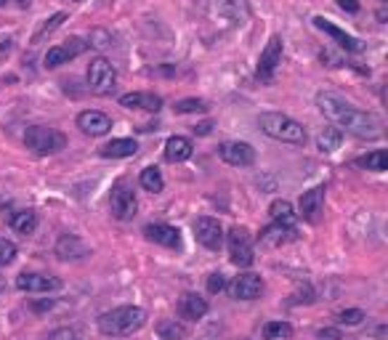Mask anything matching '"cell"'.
I'll use <instances>...</instances> for the list:
<instances>
[{
    "instance_id": "6da1fadb",
    "label": "cell",
    "mask_w": 388,
    "mask_h": 340,
    "mask_svg": "<svg viewBox=\"0 0 388 340\" xmlns=\"http://www.w3.org/2000/svg\"><path fill=\"white\" fill-rule=\"evenodd\" d=\"M316 107L340 133L346 131V133L356 136V138H377L383 133L377 117H373L370 112L356 110L354 104H349L346 98H340L338 93H330V91L316 93Z\"/></svg>"
},
{
    "instance_id": "7a4b0ae2",
    "label": "cell",
    "mask_w": 388,
    "mask_h": 340,
    "mask_svg": "<svg viewBox=\"0 0 388 340\" xmlns=\"http://www.w3.org/2000/svg\"><path fill=\"white\" fill-rule=\"evenodd\" d=\"M98 332L107 338H125L134 335L146 325V311L138 306H117L112 311H104L98 316Z\"/></svg>"
},
{
    "instance_id": "3957f363",
    "label": "cell",
    "mask_w": 388,
    "mask_h": 340,
    "mask_svg": "<svg viewBox=\"0 0 388 340\" xmlns=\"http://www.w3.org/2000/svg\"><path fill=\"white\" fill-rule=\"evenodd\" d=\"M261 131L282 144H306V128L298 120H292L282 112H261L258 115Z\"/></svg>"
},
{
    "instance_id": "277c9868",
    "label": "cell",
    "mask_w": 388,
    "mask_h": 340,
    "mask_svg": "<svg viewBox=\"0 0 388 340\" xmlns=\"http://www.w3.org/2000/svg\"><path fill=\"white\" fill-rule=\"evenodd\" d=\"M25 146L30 152L40 155V157L59 155L61 149L67 146V136L56 131V128H48V125H32V128H27L25 133Z\"/></svg>"
},
{
    "instance_id": "5b68a950",
    "label": "cell",
    "mask_w": 388,
    "mask_h": 340,
    "mask_svg": "<svg viewBox=\"0 0 388 340\" xmlns=\"http://www.w3.org/2000/svg\"><path fill=\"white\" fill-rule=\"evenodd\" d=\"M117 83V70L110 59L96 56V59L88 64V88L96 93V96H112Z\"/></svg>"
},
{
    "instance_id": "8992f818",
    "label": "cell",
    "mask_w": 388,
    "mask_h": 340,
    "mask_svg": "<svg viewBox=\"0 0 388 340\" xmlns=\"http://www.w3.org/2000/svg\"><path fill=\"white\" fill-rule=\"evenodd\" d=\"M229 258H231V263L240 268L253 266L255 250H253V244H250V234H247L245 226H234V229L229 231Z\"/></svg>"
},
{
    "instance_id": "52a82bcc",
    "label": "cell",
    "mask_w": 388,
    "mask_h": 340,
    "mask_svg": "<svg viewBox=\"0 0 388 340\" xmlns=\"http://www.w3.org/2000/svg\"><path fill=\"white\" fill-rule=\"evenodd\" d=\"M85 51H88V43H85L83 37H70V40H64V43H59V46L48 48V53L43 56V64H46V70H56V67H61V64H67V61L83 56Z\"/></svg>"
},
{
    "instance_id": "ba28073f",
    "label": "cell",
    "mask_w": 388,
    "mask_h": 340,
    "mask_svg": "<svg viewBox=\"0 0 388 340\" xmlns=\"http://www.w3.org/2000/svg\"><path fill=\"white\" fill-rule=\"evenodd\" d=\"M110 207H112V216L117 221H131L138 210V200H136L134 189L128 186L125 181L115 183L112 189V197H110Z\"/></svg>"
},
{
    "instance_id": "9c48e42d",
    "label": "cell",
    "mask_w": 388,
    "mask_h": 340,
    "mask_svg": "<svg viewBox=\"0 0 388 340\" xmlns=\"http://www.w3.org/2000/svg\"><path fill=\"white\" fill-rule=\"evenodd\" d=\"M219 157L234 168H250L255 162V149L245 141H224L219 146Z\"/></svg>"
},
{
    "instance_id": "30bf717a",
    "label": "cell",
    "mask_w": 388,
    "mask_h": 340,
    "mask_svg": "<svg viewBox=\"0 0 388 340\" xmlns=\"http://www.w3.org/2000/svg\"><path fill=\"white\" fill-rule=\"evenodd\" d=\"M194 237H197V242L207 247V250H221V244H224V229H221V223L216 218H210V216H202V218L194 221Z\"/></svg>"
},
{
    "instance_id": "8fae6325",
    "label": "cell",
    "mask_w": 388,
    "mask_h": 340,
    "mask_svg": "<svg viewBox=\"0 0 388 340\" xmlns=\"http://www.w3.org/2000/svg\"><path fill=\"white\" fill-rule=\"evenodd\" d=\"M282 64V37L271 35V40L266 43V48L261 51V59H258V67H255V74L261 80H271L274 77V70Z\"/></svg>"
},
{
    "instance_id": "7c38bea8",
    "label": "cell",
    "mask_w": 388,
    "mask_h": 340,
    "mask_svg": "<svg viewBox=\"0 0 388 340\" xmlns=\"http://www.w3.org/2000/svg\"><path fill=\"white\" fill-rule=\"evenodd\" d=\"M314 27H316V30H322L325 35L332 37V40H335V43L340 46V48L349 51V53H359V51L364 48L359 37L349 35L346 30H340L338 25H332V22H330V19H325V16H314Z\"/></svg>"
},
{
    "instance_id": "4fadbf2b",
    "label": "cell",
    "mask_w": 388,
    "mask_h": 340,
    "mask_svg": "<svg viewBox=\"0 0 388 340\" xmlns=\"http://www.w3.org/2000/svg\"><path fill=\"white\" fill-rule=\"evenodd\" d=\"M229 292L231 298H237V301H255V298H261V292H264V280L253 274V271H247V274H240V277H234V282L229 285Z\"/></svg>"
},
{
    "instance_id": "5bb4252c",
    "label": "cell",
    "mask_w": 388,
    "mask_h": 340,
    "mask_svg": "<svg viewBox=\"0 0 388 340\" xmlns=\"http://www.w3.org/2000/svg\"><path fill=\"white\" fill-rule=\"evenodd\" d=\"M16 287L22 292H51L61 290L59 277H48V274H35V271H25L16 277Z\"/></svg>"
},
{
    "instance_id": "9a60e30c",
    "label": "cell",
    "mask_w": 388,
    "mask_h": 340,
    "mask_svg": "<svg viewBox=\"0 0 388 340\" xmlns=\"http://www.w3.org/2000/svg\"><path fill=\"white\" fill-rule=\"evenodd\" d=\"M146 240L162 244V247H170V250H179L181 247V231L170 223H146L144 226Z\"/></svg>"
},
{
    "instance_id": "2e32d148",
    "label": "cell",
    "mask_w": 388,
    "mask_h": 340,
    "mask_svg": "<svg viewBox=\"0 0 388 340\" xmlns=\"http://www.w3.org/2000/svg\"><path fill=\"white\" fill-rule=\"evenodd\" d=\"M77 128H80L85 136H104V133H110L112 120L104 115V112L85 110L77 115Z\"/></svg>"
},
{
    "instance_id": "e0dca14e",
    "label": "cell",
    "mask_w": 388,
    "mask_h": 340,
    "mask_svg": "<svg viewBox=\"0 0 388 340\" xmlns=\"http://www.w3.org/2000/svg\"><path fill=\"white\" fill-rule=\"evenodd\" d=\"M120 107H125V110L160 112L162 110V98L157 93H149V91H134V93L120 96Z\"/></svg>"
},
{
    "instance_id": "ac0fdd59",
    "label": "cell",
    "mask_w": 388,
    "mask_h": 340,
    "mask_svg": "<svg viewBox=\"0 0 388 340\" xmlns=\"http://www.w3.org/2000/svg\"><path fill=\"white\" fill-rule=\"evenodd\" d=\"M56 255L61 261H80L88 255V244L75 234H61L59 242H56Z\"/></svg>"
},
{
    "instance_id": "d6986e66",
    "label": "cell",
    "mask_w": 388,
    "mask_h": 340,
    "mask_svg": "<svg viewBox=\"0 0 388 340\" xmlns=\"http://www.w3.org/2000/svg\"><path fill=\"white\" fill-rule=\"evenodd\" d=\"M322 202H325V186H314L301 195V202H298V216H304L306 221H316V213L322 210Z\"/></svg>"
},
{
    "instance_id": "ffe728a7",
    "label": "cell",
    "mask_w": 388,
    "mask_h": 340,
    "mask_svg": "<svg viewBox=\"0 0 388 340\" xmlns=\"http://www.w3.org/2000/svg\"><path fill=\"white\" fill-rule=\"evenodd\" d=\"M194 152V144L186 138V136H170L165 141V159L168 162H186L192 157Z\"/></svg>"
},
{
    "instance_id": "44dd1931",
    "label": "cell",
    "mask_w": 388,
    "mask_h": 340,
    "mask_svg": "<svg viewBox=\"0 0 388 340\" xmlns=\"http://www.w3.org/2000/svg\"><path fill=\"white\" fill-rule=\"evenodd\" d=\"M138 152V144L134 138H112L110 144H104L98 149V155L107 159H122V157H134Z\"/></svg>"
},
{
    "instance_id": "7402d4cb",
    "label": "cell",
    "mask_w": 388,
    "mask_h": 340,
    "mask_svg": "<svg viewBox=\"0 0 388 340\" xmlns=\"http://www.w3.org/2000/svg\"><path fill=\"white\" fill-rule=\"evenodd\" d=\"M179 311H181L183 319H189V322H197V319H202L207 314V301L205 298H200L197 292H186L181 298V306H179Z\"/></svg>"
},
{
    "instance_id": "603a6c76",
    "label": "cell",
    "mask_w": 388,
    "mask_h": 340,
    "mask_svg": "<svg viewBox=\"0 0 388 340\" xmlns=\"http://www.w3.org/2000/svg\"><path fill=\"white\" fill-rule=\"evenodd\" d=\"M295 240V226H282V223H271L269 229L261 231V242L266 244H285Z\"/></svg>"
},
{
    "instance_id": "cb8c5ba5",
    "label": "cell",
    "mask_w": 388,
    "mask_h": 340,
    "mask_svg": "<svg viewBox=\"0 0 388 340\" xmlns=\"http://www.w3.org/2000/svg\"><path fill=\"white\" fill-rule=\"evenodd\" d=\"M269 216L274 223H282V226H295V210L287 200H274L269 205Z\"/></svg>"
},
{
    "instance_id": "d4e9b609",
    "label": "cell",
    "mask_w": 388,
    "mask_h": 340,
    "mask_svg": "<svg viewBox=\"0 0 388 340\" xmlns=\"http://www.w3.org/2000/svg\"><path fill=\"white\" fill-rule=\"evenodd\" d=\"M11 226L13 231H19V234H32L37 229V213L35 210H16L11 213Z\"/></svg>"
},
{
    "instance_id": "484cf974",
    "label": "cell",
    "mask_w": 388,
    "mask_h": 340,
    "mask_svg": "<svg viewBox=\"0 0 388 340\" xmlns=\"http://www.w3.org/2000/svg\"><path fill=\"white\" fill-rule=\"evenodd\" d=\"M157 335L160 340H183L189 335V329L176 319H162V322H157Z\"/></svg>"
},
{
    "instance_id": "4316f807",
    "label": "cell",
    "mask_w": 388,
    "mask_h": 340,
    "mask_svg": "<svg viewBox=\"0 0 388 340\" xmlns=\"http://www.w3.org/2000/svg\"><path fill=\"white\" fill-rule=\"evenodd\" d=\"M340 141H343V133H340L335 125H330V128H325L322 133L316 136V146H319V152H335V149H340Z\"/></svg>"
},
{
    "instance_id": "83f0119b",
    "label": "cell",
    "mask_w": 388,
    "mask_h": 340,
    "mask_svg": "<svg viewBox=\"0 0 388 340\" xmlns=\"http://www.w3.org/2000/svg\"><path fill=\"white\" fill-rule=\"evenodd\" d=\"M138 183L144 186L146 192H152V195H160V192L165 189V178H162V173H160L157 168H144L141 170Z\"/></svg>"
},
{
    "instance_id": "f1b7e54d",
    "label": "cell",
    "mask_w": 388,
    "mask_h": 340,
    "mask_svg": "<svg viewBox=\"0 0 388 340\" xmlns=\"http://www.w3.org/2000/svg\"><path fill=\"white\" fill-rule=\"evenodd\" d=\"M356 165L364 170H373V173H383L388 168V155L383 149H375V152H370V155L356 159Z\"/></svg>"
},
{
    "instance_id": "f546056e",
    "label": "cell",
    "mask_w": 388,
    "mask_h": 340,
    "mask_svg": "<svg viewBox=\"0 0 388 340\" xmlns=\"http://www.w3.org/2000/svg\"><path fill=\"white\" fill-rule=\"evenodd\" d=\"M64 22H67V13H61V11H59V13H53V16H48V19L43 22V25L37 27V32L32 35V43H40V40H43L46 35H51L53 30H59V27L64 25Z\"/></svg>"
},
{
    "instance_id": "4dcf8cb0",
    "label": "cell",
    "mask_w": 388,
    "mask_h": 340,
    "mask_svg": "<svg viewBox=\"0 0 388 340\" xmlns=\"http://www.w3.org/2000/svg\"><path fill=\"white\" fill-rule=\"evenodd\" d=\"M264 338L266 340L292 338V325H287V322H269V325H264Z\"/></svg>"
},
{
    "instance_id": "1f68e13d",
    "label": "cell",
    "mask_w": 388,
    "mask_h": 340,
    "mask_svg": "<svg viewBox=\"0 0 388 340\" xmlns=\"http://www.w3.org/2000/svg\"><path fill=\"white\" fill-rule=\"evenodd\" d=\"M173 110L179 112V115H194V112H207V101L205 98H181V101H176V107Z\"/></svg>"
},
{
    "instance_id": "d6a6232c",
    "label": "cell",
    "mask_w": 388,
    "mask_h": 340,
    "mask_svg": "<svg viewBox=\"0 0 388 340\" xmlns=\"http://www.w3.org/2000/svg\"><path fill=\"white\" fill-rule=\"evenodd\" d=\"M112 46V32L107 30H91V35H88V48H110Z\"/></svg>"
},
{
    "instance_id": "836d02e7",
    "label": "cell",
    "mask_w": 388,
    "mask_h": 340,
    "mask_svg": "<svg viewBox=\"0 0 388 340\" xmlns=\"http://www.w3.org/2000/svg\"><path fill=\"white\" fill-rule=\"evenodd\" d=\"M364 322V311L362 308H346L338 314V325H346V327H356Z\"/></svg>"
},
{
    "instance_id": "e575fe53",
    "label": "cell",
    "mask_w": 388,
    "mask_h": 340,
    "mask_svg": "<svg viewBox=\"0 0 388 340\" xmlns=\"http://www.w3.org/2000/svg\"><path fill=\"white\" fill-rule=\"evenodd\" d=\"M13 258H16V244H13L11 240H3V237H0V266L13 263Z\"/></svg>"
},
{
    "instance_id": "d590c367",
    "label": "cell",
    "mask_w": 388,
    "mask_h": 340,
    "mask_svg": "<svg viewBox=\"0 0 388 340\" xmlns=\"http://www.w3.org/2000/svg\"><path fill=\"white\" fill-rule=\"evenodd\" d=\"M221 290H226V277L216 271V274H210V277H207V292H213V295H216V292H221Z\"/></svg>"
},
{
    "instance_id": "8d00e7d4",
    "label": "cell",
    "mask_w": 388,
    "mask_h": 340,
    "mask_svg": "<svg viewBox=\"0 0 388 340\" xmlns=\"http://www.w3.org/2000/svg\"><path fill=\"white\" fill-rule=\"evenodd\" d=\"M46 340H80V338H77V332H75L72 327H59V329H53Z\"/></svg>"
},
{
    "instance_id": "74e56055",
    "label": "cell",
    "mask_w": 388,
    "mask_h": 340,
    "mask_svg": "<svg viewBox=\"0 0 388 340\" xmlns=\"http://www.w3.org/2000/svg\"><path fill=\"white\" fill-rule=\"evenodd\" d=\"M316 338L319 340H340V329L325 327V329H319V332H316Z\"/></svg>"
},
{
    "instance_id": "f35d334b",
    "label": "cell",
    "mask_w": 388,
    "mask_h": 340,
    "mask_svg": "<svg viewBox=\"0 0 388 340\" xmlns=\"http://www.w3.org/2000/svg\"><path fill=\"white\" fill-rule=\"evenodd\" d=\"M343 11H349V13H356L359 11V0H335Z\"/></svg>"
},
{
    "instance_id": "ab89813d",
    "label": "cell",
    "mask_w": 388,
    "mask_h": 340,
    "mask_svg": "<svg viewBox=\"0 0 388 340\" xmlns=\"http://www.w3.org/2000/svg\"><path fill=\"white\" fill-rule=\"evenodd\" d=\"M51 306H53V301H43V303H32V308H35V311H46Z\"/></svg>"
},
{
    "instance_id": "60d3db41",
    "label": "cell",
    "mask_w": 388,
    "mask_h": 340,
    "mask_svg": "<svg viewBox=\"0 0 388 340\" xmlns=\"http://www.w3.org/2000/svg\"><path fill=\"white\" fill-rule=\"evenodd\" d=\"M6 3H11V0H0V6H6ZM13 3H16L19 8H27V6H30V0H13Z\"/></svg>"
},
{
    "instance_id": "b9f144b4",
    "label": "cell",
    "mask_w": 388,
    "mask_h": 340,
    "mask_svg": "<svg viewBox=\"0 0 388 340\" xmlns=\"http://www.w3.org/2000/svg\"><path fill=\"white\" fill-rule=\"evenodd\" d=\"M194 131H197V133H210V122H202V125H200V128H194Z\"/></svg>"
}]
</instances>
